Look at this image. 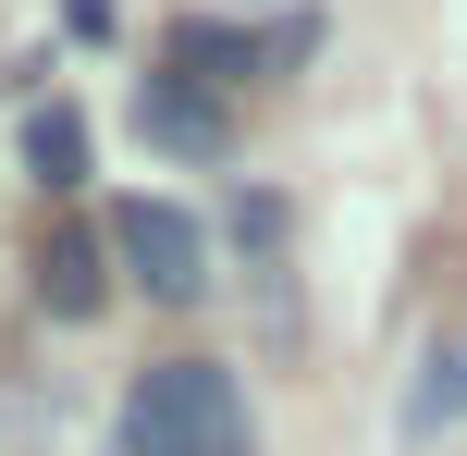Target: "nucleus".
<instances>
[{
  "label": "nucleus",
  "mask_w": 467,
  "mask_h": 456,
  "mask_svg": "<svg viewBox=\"0 0 467 456\" xmlns=\"http://www.w3.org/2000/svg\"><path fill=\"white\" fill-rule=\"evenodd\" d=\"M123 456H258L234 370H222V358H161V370H136V395H123Z\"/></svg>",
  "instance_id": "obj_1"
},
{
  "label": "nucleus",
  "mask_w": 467,
  "mask_h": 456,
  "mask_svg": "<svg viewBox=\"0 0 467 456\" xmlns=\"http://www.w3.org/2000/svg\"><path fill=\"white\" fill-rule=\"evenodd\" d=\"M111 260L136 271L161 309H185V296H210V235H197L172 197H123L111 210Z\"/></svg>",
  "instance_id": "obj_2"
},
{
  "label": "nucleus",
  "mask_w": 467,
  "mask_h": 456,
  "mask_svg": "<svg viewBox=\"0 0 467 456\" xmlns=\"http://www.w3.org/2000/svg\"><path fill=\"white\" fill-rule=\"evenodd\" d=\"M136 136L172 148V161H222V111H210L197 87H161V74L136 87Z\"/></svg>",
  "instance_id": "obj_3"
},
{
  "label": "nucleus",
  "mask_w": 467,
  "mask_h": 456,
  "mask_svg": "<svg viewBox=\"0 0 467 456\" xmlns=\"http://www.w3.org/2000/svg\"><path fill=\"white\" fill-rule=\"evenodd\" d=\"M99 260H111L99 235H49V247H37V296H49L62 321H99V309H111V271H99Z\"/></svg>",
  "instance_id": "obj_4"
},
{
  "label": "nucleus",
  "mask_w": 467,
  "mask_h": 456,
  "mask_svg": "<svg viewBox=\"0 0 467 456\" xmlns=\"http://www.w3.org/2000/svg\"><path fill=\"white\" fill-rule=\"evenodd\" d=\"M455 419H467V334H443L419 358V383H406V444H443Z\"/></svg>",
  "instance_id": "obj_5"
},
{
  "label": "nucleus",
  "mask_w": 467,
  "mask_h": 456,
  "mask_svg": "<svg viewBox=\"0 0 467 456\" xmlns=\"http://www.w3.org/2000/svg\"><path fill=\"white\" fill-rule=\"evenodd\" d=\"M25 161H37V186H87V111H25Z\"/></svg>",
  "instance_id": "obj_6"
},
{
  "label": "nucleus",
  "mask_w": 467,
  "mask_h": 456,
  "mask_svg": "<svg viewBox=\"0 0 467 456\" xmlns=\"http://www.w3.org/2000/svg\"><path fill=\"white\" fill-rule=\"evenodd\" d=\"M172 62H185V74H210V87H222V74H234V62H258V49L234 37V25H172Z\"/></svg>",
  "instance_id": "obj_7"
}]
</instances>
